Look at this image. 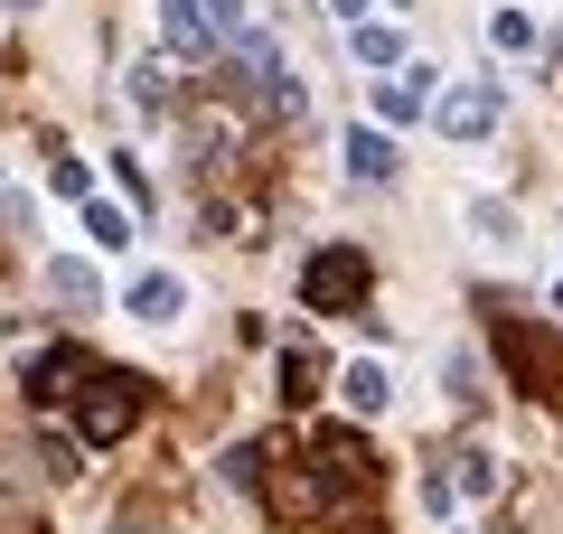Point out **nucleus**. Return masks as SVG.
<instances>
[{
	"label": "nucleus",
	"mask_w": 563,
	"mask_h": 534,
	"mask_svg": "<svg viewBox=\"0 0 563 534\" xmlns=\"http://www.w3.org/2000/svg\"><path fill=\"white\" fill-rule=\"evenodd\" d=\"M366 281L376 272H366L357 244H320V254L301 263V300L310 310H366Z\"/></svg>",
	"instance_id": "f257e3e1"
},
{
	"label": "nucleus",
	"mask_w": 563,
	"mask_h": 534,
	"mask_svg": "<svg viewBox=\"0 0 563 534\" xmlns=\"http://www.w3.org/2000/svg\"><path fill=\"white\" fill-rule=\"evenodd\" d=\"M76 394H85V403H76V441H95V450L141 422V376H85Z\"/></svg>",
	"instance_id": "f03ea898"
},
{
	"label": "nucleus",
	"mask_w": 563,
	"mask_h": 534,
	"mask_svg": "<svg viewBox=\"0 0 563 534\" xmlns=\"http://www.w3.org/2000/svg\"><path fill=\"white\" fill-rule=\"evenodd\" d=\"M432 122H442V141H488L507 122V94L488 76L479 85H451V94H432Z\"/></svg>",
	"instance_id": "7ed1b4c3"
},
{
	"label": "nucleus",
	"mask_w": 563,
	"mask_h": 534,
	"mask_svg": "<svg viewBox=\"0 0 563 534\" xmlns=\"http://www.w3.org/2000/svg\"><path fill=\"white\" fill-rule=\"evenodd\" d=\"M310 459H320V488H329V507H339L347 488H366V441H357V432H320V450H310Z\"/></svg>",
	"instance_id": "20e7f679"
},
{
	"label": "nucleus",
	"mask_w": 563,
	"mask_h": 534,
	"mask_svg": "<svg viewBox=\"0 0 563 534\" xmlns=\"http://www.w3.org/2000/svg\"><path fill=\"white\" fill-rule=\"evenodd\" d=\"M339 403H347V413H366V422L395 403V376H385V356H347V366H339Z\"/></svg>",
	"instance_id": "39448f33"
},
{
	"label": "nucleus",
	"mask_w": 563,
	"mask_h": 534,
	"mask_svg": "<svg viewBox=\"0 0 563 534\" xmlns=\"http://www.w3.org/2000/svg\"><path fill=\"white\" fill-rule=\"evenodd\" d=\"M432 85H442L432 66H395V76L376 85V113L385 122H422V113H432Z\"/></svg>",
	"instance_id": "423d86ee"
},
{
	"label": "nucleus",
	"mask_w": 563,
	"mask_h": 534,
	"mask_svg": "<svg viewBox=\"0 0 563 534\" xmlns=\"http://www.w3.org/2000/svg\"><path fill=\"white\" fill-rule=\"evenodd\" d=\"M498 488H507V469H498V450H488V441L451 450V497H461V507H488Z\"/></svg>",
	"instance_id": "0eeeda50"
},
{
	"label": "nucleus",
	"mask_w": 563,
	"mask_h": 534,
	"mask_svg": "<svg viewBox=\"0 0 563 534\" xmlns=\"http://www.w3.org/2000/svg\"><path fill=\"white\" fill-rule=\"evenodd\" d=\"M122 310H132L141 329H169V319L188 310V281H179V272H141V281H132V300H122Z\"/></svg>",
	"instance_id": "6e6552de"
},
{
	"label": "nucleus",
	"mask_w": 563,
	"mask_h": 534,
	"mask_svg": "<svg viewBox=\"0 0 563 534\" xmlns=\"http://www.w3.org/2000/svg\"><path fill=\"white\" fill-rule=\"evenodd\" d=\"M161 29H169V47H179V57H207V47H217L207 0H161Z\"/></svg>",
	"instance_id": "1a4fd4ad"
},
{
	"label": "nucleus",
	"mask_w": 563,
	"mask_h": 534,
	"mask_svg": "<svg viewBox=\"0 0 563 534\" xmlns=\"http://www.w3.org/2000/svg\"><path fill=\"white\" fill-rule=\"evenodd\" d=\"M47 291H57L66 310H95V300H103V281H95V263H76V254H57V263H47Z\"/></svg>",
	"instance_id": "9d476101"
},
{
	"label": "nucleus",
	"mask_w": 563,
	"mask_h": 534,
	"mask_svg": "<svg viewBox=\"0 0 563 534\" xmlns=\"http://www.w3.org/2000/svg\"><path fill=\"white\" fill-rule=\"evenodd\" d=\"M347 47H357V66H376V76H395V66H404V38L385 20H357V29H347Z\"/></svg>",
	"instance_id": "9b49d317"
},
{
	"label": "nucleus",
	"mask_w": 563,
	"mask_h": 534,
	"mask_svg": "<svg viewBox=\"0 0 563 534\" xmlns=\"http://www.w3.org/2000/svg\"><path fill=\"white\" fill-rule=\"evenodd\" d=\"M76 385H85V356L76 347H47L38 366H29V394H76Z\"/></svg>",
	"instance_id": "f8f14e48"
},
{
	"label": "nucleus",
	"mask_w": 563,
	"mask_h": 534,
	"mask_svg": "<svg viewBox=\"0 0 563 534\" xmlns=\"http://www.w3.org/2000/svg\"><path fill=\"white\" fill-rule=\"evenodd\" d=\"M85 235H95V254H132V207L85 198Z\"/></svg>",
	"instance_id": "ddd939ff"
},
{
	"label": "nucleus",
	"mask_w": 563,
	"mask_h": 534,
	"mask_svg": "<svg viewBox=\"0 0 563 534\" xmlns=\"http://www.w3.org/2000/svg\"><path fill=\"white\" fill-rule=\"evenodd\" d=\"M470 235H479L488 254H517V207H507V198H479V207H470Z\"/></svg>",
	"instance_id": "4468645a"
},
{
	"label": "nucleus",
	"mask_w": 563,
	"mask_h": 534,
	"mask_svg": "<svg viewBox=\"0 0 563 534\" xmlns=\"http://www.w3.org/2000/svg\"><path fill=\"white\" fill-rule=\"evenodd\" d=\"M347 169H357V178H395V141L357 122V132H347Z\"/></svg>",
	"instance_id": "2eb2a0df"
},
{
	"label": "nucleus",
	"mask_w": 563,
	"mask_h": 534,
	"mask_svg": "<svg viewBox=\"0 0 563 534\" xmlns=\"http://www.w3.org/2000/svg\"><path fill=\"white\" fill-rule=\"evenodd\" d=\"M488 47H498V57H536V20H526V10H498V20H488Z\"/></svg>",
	"instance_id": "dca6fc26"
},
{
	"label": "nucleus",
	"mask_w": 563,
	"mask_h": 534,
	"mask_svg": "<svg viewBox=\"0 0 563 534\" xmlns=\"http://www.w3.org/2000/svg\"><path fill=\"white\" fill-rule=\"evenodd\" d=\"M282 394H291V403H310V394H320V366H310V356H301V347L282 356Z\"/></svg>",
	"instance_id": "f3484780"
},
{
	"label": "nucleus",
	"mask_w": 563,
	"mask_h": 534,
	"mask_svg": "<svg viewBox=\"0 0 563 534\" xmlns=\"http://www.w3.org/2000/svg\"><path fill=\"white\" fill-rule=\"evenodd\" d=\"M132 103H141V113H161V103H169V76H161V66H132Z\"/></svg>",
	"instance_id": "a211bd4d"
},
{
	"label": "nucleus",
	"mask_w": 563,
	"mask_h": 534,
	"mask_svg": "<svg viewBox=\"0 0 563 534\" xmlns=\"http://www.w3.org/2000/svg\"><path fill=\"white\" fill-rule=\"evenodd\" d=\"M47 178H57V198H95V169H85V159H57Z\"/></svg>",
	"instance_id": "6ab92c4d"
},
{
	"label": "nucleus",
	"mask_w": 563,
	"mask_h": 534,
	"mask_svg": "<svg viewBox=\"0 0 563 534\" xmlns=\"http://www.w3.org/2000/svg\"><path fill=\"white\" fill-rule=\"evenodd\" d=\"M38 469H47V478H76V441L47 432V441H38Z\"/></svg>",
	"instance_id": "aec40b11"
},
{
	"label": "nucleus",
	"mask_w": 563,
	"mask_h": 534,
	"mask_svg": "<svg viewBox=\"0 0 563 534\" xmlns=\"http://www.w3.org/2000/svg\"><path fill=\"white\" fill-rule=\"evenodd\" d=\"M207 29H217V38H235V29H244V0H207Z\"/></svg>",
	"instance_id": "412c9836"
},
{
	"label": "nucleus",
	"mask_w": 563,
	"mask_h": 534,
	"mask_svg": "<svg viewBox=\"0 0 563 534\" xmlns=\"http://www.w3.org/2000/svg\"><path fill=\"white\" fill-rule=\"evenodd\" d=\"M339 20H347V29H357V20H366V0H339Z\"/></svg>",
	"instance_id": "4be33fe9"
},
{
	"label": "nucleus",
	"mask_w": 563,
	"mask_h": 534,
	"mask_svg": "<svg viewBox=\"0 0 563 534\" xmlns=\"http://www.w3.org/2000/svg\"><path fill=\"white\" fill-rule=\"evenodd\" d=\"M554 319H563V281H554Z\"/></svg>",
	"instance_id": "5701e85b"
},
{
	"label": "nucleus",
	"mask_w": 563,
	"mask_h": 534,
	"mask_svg": "<svg viewBox=\"0 0 563 534\" xmlns=\"http://www.w3.org/2000/svg\"><path fill=\"white\" fill-rule=\"evenodd\" d=\"M10 10H38V0H10Z\"/></svg>",
	"instance_id": "b1692460"
}]
</instances>
